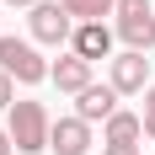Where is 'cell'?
<instances>
[{
  "label": "cell",
  "instance_id": "6da1fadb",
  "mask_svg": "<svg viewBox=\"0 0 155 155\" xmlns=\"http://www.w3.org/2000/svg\"><path fill=\"white\" fill-rule=\"evenodd\" d=\"M48 128H54V118H48L43 102H32V96L11 102V112H5V134H11L16 155H38V150H48Z\"/></svg>",
  "mask_w": 155,
  "mask_h": 155
},
{
  "label": "cell",
  "instance_id": "7a4b0ae2",
  "mask_svg": "<svg viewBox=\"0 0 155 155\" xmlns=\"http://www.w3.org/2000/svg\"><path fill=\"white\" fill-rule=\"evenodd\" d=\"M118 21H112V32L123 38V48H134V54H150L155 48V5L150 0H118Z\"/></svg>",
  "mask_w": 155,
  "mask_h": 155
},
{
  "label": "cell",
  "instance_id": "3957f363",
  "mask_svg": "<svg viewBox=\"0 0 155 155\" xmlns=\"http://www.w3.org/2000/svg\"><path fill=\"white\" fill-rule=\"evenodd\" d=\"M0 70H5L11 80H21V86L48 80V59L38 54L32 38H5V32H0Z\"/></svg>",
  "mask_w": 155,
  "mask_h": 155
},
{
  "label": "cell",
  "instance_id": "277c9868",
  "mask_svg": "<svg viewBox=\"0 0 155 155\" xmlns=\"http://www.w3.org/2000/svg\"><path fill=\"white\" fill-rule=\"evenodd\" d=\"M27 27H32V43H48V48H64L70 38H75V16L64 11L59 0H38L27 16Z\"/></svg>",
  "mask_w": 155,
  "mask_h": 155
},
{
  "label": "cell",
  "instance_id": "5b68a950",
  "mask_svg": "<svg viewBox=\"0 0 155 155\" xmlns=\"http://www.w3.org/2000/svg\"><path fill=\"white\" fill-rule=\"evenodd\" d=\"M107 86H112L118 96H139V91H150V59H144V54H134V48L112 54V59H107Z\"/></svg>",
  "mask_w": 155,
  "mask_h": 155
},
{
  "label": "cell",
  "instance_id": "8992f818",
  "mask_svg": "<svg viewBox=\"0 0 155 155\" xmlns=\"http://www.w3.org/2000/svg\"><path fill=\"white\" fill-rule=\"evenodd\" d=\"M112 43H118V32H112L107 21H75L70 54H80L86 64H96V59H112Z\"/></svg>",
  "mask_w": 155,
  "mask_h": 155
},
{
  "label": "cell",
  "instance_id": "52a82bcc",
  "mask_svg": "<svg viewBox=\"0 0 155 155\" xmlns=\"http://www.w3.org/2000/svg\"><path fill=\"white\" fill-rule=\"evenodd\" d=\"M48 150L54 155H91V123L86 118H54V128H48Z\"/></svg>",
  "mask_w": 155,
  "mask_h": 155
},
{
  "label": "cell",
  "instance_id": "ba28073f",
  "mask_svg": "<svg viewBox=\"0 0 155 155\" xmlns=\"http://www.w3.org/2000/svg\"><path fill=\"white\" fill-rule=\"evenodd\" d=\"M48 80H54L64 96H80L86 86H91V64L80 59V54H59V59L48 64Z\"/></svg>",
  "mask_w": 155,
  "mask_h": 155
},
{
  "label": "cell",
  "instance_id": "9c48e42d",
  "mask_svg": "<svg viewBox=\"0 0 155 155\" xmlns=\"http://www.w3.org/2000/svg\"><path fill=\"white\" fill-rule=\"evenodd\" d=\"M112 112H118V91L112 86H86V91L75 96V118H86V123H107Z\"/></svg>",
  "mask_w": 155,
  "mask_h": 155
},
{
  "label": "cell",
  "instance_id": "30bf717a",
  "mask_svg": "<svg viewBox=\"0 0 155 155\" xmlns=\"http://www.w3.org/2000/svg\"><path fill=\"white\" fill-rule=\"evenodd\" d=\"M144 139V123H139V112H112L107 123H102V144H139Z\"/></svg>",
  "mask_w": 155,
  "mask_h": 155
},
{
  "label": "cell",
  "instance_id": "8fae6325",
  "mask_svg": "<svg viewBox=\"0 0 155 155\" xmlns=\"http://www.w3.org/2000/svg\"><path fill=\"white\" fill-rule=\"evenodd\" d=\"M59 5L75 16V21H102V16L118 11V0H59Z\"/></svg>",
  "mask_w": 155,
  "mask_h": 155
},
{
  "label": "cell",
  "instance_id": "7c38bea8",
  "mask_svg": "<svg viewBox=\"0 0 155 155\" xmlns=\"http://www.w3.org/2000/svg\"><path fill=\"white\" fill-rule=\"evenodd\" d=\"M139 123H144V139H155V86L144 91V112H139Z\"/></svg>",
  "mask_w": 155,
  "mask_h": 155
},
{
  "label": "cell",
  "instance_id": "4fadbf2b",
  "mask_svg": "<svg viewBox=\"0 0 155 155\" xmlns=\"http://www.w3.org/2000/svg\"><path fill=\"white\" fill-rule=\"evenodd\" d=\"M11 102H16V80H11V75H5V70H0V107L11 112Z\"/></svg>",
  "mask_w": 155,
  "mask_h": 155
},
{
  "label": "cell",
  "instance_id": "5bb4252c",
  "mask_svg": "<svg viewBox=\"0 0 155 155\" xmlns=\"http://www.w3.org/2000/svg\"><path fill=\"white\" fill-rule=\"evenodd\" d=\"M102 155H139V144H102Z\"/></svg>",
  "mask_w": 155,
  "mask_h": 155
},
{
  "label": "cell",
  "instance_id": "9a60e30c",
  "mask_svg": "<svg viewBox=\"0 0 155 155\" xmlns=\"http://www.w3.org/2000/svg\"><path fill=\"white\" fill-rule=\"evenodd\" d=\"M0 5H16V11H32L38 0H0Z\"/></svg>",
  "mask_w": 155,
  "mask_h": 155
},
{
  "label": "cell",
  "instance_id": "2e32d148",
  "mask_svg": "<svg viewBox=\"0 0 155 155\" xmlns=\"http://www.w3.org/2000/svg\"><path fill=\"white\" fill-rule=\"evenodd\" d=\"M16 144H11V134H5V128H0V155H11Z\"/></svg>",
  "mask_w": 155,
  "mask_h": 155
}]
</instances>
